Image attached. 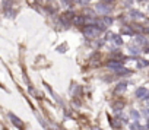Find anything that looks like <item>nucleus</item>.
<instances>
[{
  "label": "nucleus",
  "instance_id": "nucleus-5",
  "mask_svg": "<svg viewBox=\"0 0 149 130\" xmlns=\"http://www.w3.org/2000/svg\"><path fill=\"white\" fill-rule=\"evenodd\" d=\"M73 24L75 25H78V27H80V25H85V22H86V19H85L83 16H73Z\"/></svg>",
  "mask_w": 149,
  "mask_h": 130
},
{
  "label": "nucleus",
  "instance_id": "nucleus-14",
  "mask_svg": "<svg viewBox=\"0 0 149 130\" xmlns=\"http://www.w3.org/2000/svg\"><path fill=\"white\" fill-rule=\"evenodd\" d=\"M56 130H61V129H56Z\"/></svg>",
  "mask_w": 149,
  "mask_h": 130
},
{
  "label": "nucleus",
  "instance_id": "nucleus-11",
  "mask_svg": "<svg viewBox=\"0 0 149 130\" xmlns=\"http://www.w3.org/2000/svg\"><path fill=\"white\" fill-rule=\"evenodd\" d=\"M132 15H133V18H142V13H139V12H132Z\"/></svg>",
  "mask_w": 149,
  "mask_h": 130
},
{
  "label": "nucleus",
  "instance_id": "nucleus-13",
  "mask_svg": "<svg viewBox=\"0 0 149 130\" xmlns=\"http://www.w3.org/2000/svg\"><path fill=\"white\" fill-rule=\"evenodd\" d=\"M92 130H101V129H98V127H94V129H92Z\"/></svg>",
  "mask_w": 149,
  "mask_h": 130
},
{
  "label": "nucleus",
  "instance_id": "nucleus-4",
  "mask_svg": "<svg viewBox=\"0 0 149 130\" xmlns=\"http://www.w3.org/2000/svg\"><path fill=\"white\" fill-rule=\"evenodd\" d=\"M111 10V7L110 6H107V5H102V3H99L98 6H97V12H99V13H108Z\"/></svg>",
  "mask_w": 149,
  "mask_h": 130
},
{
  "label": "nucleus",
  "instance_id": "nucleus-8",
  "mask_svg": "<svg viewBox=\"0 0 149 130\" xmlns=\"http://www.w3.org/2000/svg\"><path fill=\"white\" fill-rule=\"evenodd\" d=\"M130 129H132V130H146L145 127H142V126L139 124V121H135L133 124H130Z\"/></svg>",
  "mask_w": 149,
  "mask_h": 130
},
{
  "label": "nucleus",
  "instance_id": "nucleus-7",
  "mask_svg": "<svg viewBox=\"0 0 149 130\" xmlns=\"http://www.w3.org/2000/svg\"><path fill=\"white\" fill-rule=\"evenodd\" d=\"M126 88H127V83H126V82H121V83H118V85H117L116 92H117V94H120V92L126 91Z\"/></svg>",
  "mask_w": 149,
  "mask_h": 130
},
{
  "label": "nucleus",
  "instance_id": "nucleus-6",
  "mask_svg": "<svg viewBox=\"0 0 149 130\" xmlns=\"http://www.w3.org/2000/svg\"><path fill=\"white\" fill-rule=\"evenodd\" d=\"M107 66L108 67H111V69H120L121 67V61H117V60H111V61H108L107 63Z\"/></svg>",
  "mask_w": 149,
  "mask_h": 130
},
{
  "label": "nucleus",
  "instance_id": "nucleus-10",
  "mask_svg": "<svg viewBox=\"0 0 149 130\" xmlns=\"http://www.w3.org/2000/svg\"><path fill=\"white\" fill-rule=\"evenodd\" d=\"M89 2H91V0H78V3H79V5H88Z\"/></svg>",
  "mask_w": 149,
  "mask_h": 130
},
{
  "label": "nucleus",
  "instance_id": "nucleus-3",
  "mask_svg": "<svg viewBox=\"0 0 149 130\" xmlns=\"http://www.w3.org/2000/svg\"><path fill=\"white\" fill-rule=\"evenodd\" d=\"M136 97L140 98V99H146V98H149V91L146 88H139L136 91Z\"/></svg>",
  "mask_w": 149,
  "mask_h": 130
},
{
  "label": "nucleus",
  "instance_id": "nucleus-9",
  "mask_svg": "<svg viewBox=\"0 0 149 130\" xmlns=\"http://www.w3.org/2000/svg\"><path fill=\"white\" fill-rule=\"evenodd\" d=\"M113 38H114V42H116L117 46H120V44H121V38H120L118 35H117V37H116V35H113Z\"/></svg>",
  "mask_w": 149,
  "mask_h": 130
},
{
  "label": "nucleus",
  "instance_id": "nucleus-2",
  "mask_svg": "<svg viewBox=\"0 0 149 130\" xmlns=\"http://www.w3.org/2000/svg\"><path fill=\"white\" fill-rule=\"evenodd\" d=\"M9 118H10V121H12L18 129H24V123L20 121V118H19V117H16L13 113H9Z\"/></svg>",
  "mask_w": 149,
  "mask_h": 130
},
{
  "label": "nucleus",
  "instance_id": "nucleus-12",
  "mask_svg": "<svg viewBox=\"0 0 149 130\" xmlns=\"http://www.w3.org/2000/svg\"><path fill=\"white\" fill-rule=\"evenodd\" d=\"M132 117H135V118H139L140 116H139V113H137V111H132Z\"/></svg>",
  "mask_w": 149,
  "mask_h": 130
},
{
  "label": "nucleus",
  "instance_id": "nucleus-1",
  "mask_svg": "<svg viewBox=\"0 0 149 130\" xmlns=\"http://www.w3.org/2000/svg\"><path fill=\"white\" fill-rule=\"evenodd\" d=\"M99 34H101V29L97 25H86V27H83V35L88 37V38L98 37Z\"/></svg>",
  "mask_w": 149,
  "mask_h": 130
}]
</instances>
